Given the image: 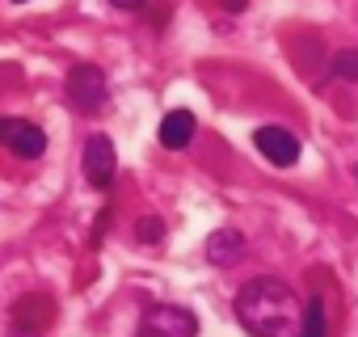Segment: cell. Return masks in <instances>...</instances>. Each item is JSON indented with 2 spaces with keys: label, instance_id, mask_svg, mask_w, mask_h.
<instances>
[{
  "label": "cell",
  "instance_id": "6",
  "mask_svg": "<svg viewBox=\"0 0 358 337\" xmlns=\"http://www.w3.org/2000/svg\"><path fill=\"white\" fill-rule=\"evenodd\" d=\"M253 143H257V152H262L270 164H278V168L299 164V139H295L287 127H257Z\"/></svg>",
  "mask_w": 358,
  "mask_h": 337
},
{
  "label": "cell",
  "instance_id": "12",
  "mask_svg": "<svg viewBox=\"0 0 358 337\" xmlns=\"http://www.w3.org/2000/svg\"><path fill=\"white\" fill-rule=\"evenodd\" d=\"M220 5H224V9H228V13H241V9H245V5H249V0H220Z\"/></svg>",
  "mask_w": 358,
  "mask_h": 337
},
{
  "label": "cell",
  "instance_id": "13",
  "mask_svg": "<svg viewBox=\"0 0 358 337\" xmlns=\"http://www.w3.org/2000/svg\"><path fill=\"white\" fill-rule=\"evenodd\" d=\"M139 232H143V236H148V241H152V236H156V232H160V224H156V220H148V224H143V228H139Z\"/></svg>",
  "mask_w": 358,
  "mask_h": 337
},
{
  "label": "cell",
  "instance_id": "8",
  "mask_svg": "<svg viewBox=\"0 0 358 337\" xmlns=\"http://www.w3.org/2000/svg\"><path fill=\"white\" fill-rule=\"evenodd\" d=\"M245 257V236L236 228H220L207 236V261L211 266H236Z\"/></svg>",
  "mask_w": 358,
  "mask_h": 337
},
{
  "label": "cell",
  "instance_id": "10",
  "mask_svg": "<svg viewBox=\"0 0 358 337\" xmlns=\"http://www.w3.org/2000/svg\"><path fill=\"white\" fill-rule=\"evenodd\" d=\"M333 76L337 80H358V51H337L333 55Z\"/></svg>",
  "mask_w": 358,
  "mask_h": 337
},
{
  "label": "cell",
  "instance_id": "4",
  "mask_svg": "<svg viewBox=\"0 0 358 337\" xmlns=\"http://www.w3.org/2000/svg\"><path fill=\"white\" fill-rule=\"evenodd\" d=\"M194 333H199L194 312H186V308H148L135 337H194Z\"/></svg>",
  "mask_w": 358,
  "mask_h": 337
},
{
  "label": "cell",
  "instance_id": "11",
  "mask_svg": "<svg viewBox=\"0 0 358 337\" xmlns=\"http://www.w3.org/2000/svg\"><path fill=\"white\" fill-rule=\"evenodd\" d=\"M110 5H114V9H143L148 0H110Z\"/></svg>",
  "mask_w": 358,
  "mask_h": 337
},
{
  "label": "cell",
  "instance_id": "14",
  "mask_svg": "<svg viewBox=\"0 0 358 337\" xmlns=\"http://www.w3.org/2000/svg\"><path fill=\"white\" fill-rule=\"evenodd\" d=\"M13 5H26V0H13Z\"/></svg>",
  "mask_w": 358,
  "mask_h": 337
},
{
  "label": "cell",
  "instance_id": "7",
  "mask_svg": "<svg viewBox=\"0 0 358 337\" xmlns=\"http://www.w3.org/2000/svg\"><path fill=\"white\" fill-rule=\"evenodd\" d=\"M160 143L169 148V152H182V148H190V139H194V114L190 110H169L164 118H160Z\"/></svg>",
  "mask_w": 358,
  "mask_h": 337
},
{
  "label": "cell",
  "instance_id": "9",
  "mask_svg": "<svg viewBox=\"0 0 358 337\" xmlns=\"http://www.w3.org/2000/svg\"><path fill=\"white\" fill-rule=\"evenodd\" d=\"M329 329H324V303H320V295H312L308 299V308H303V329H299V337H324Z\"/></svg>",
  "mask_w": 358,
  "mask_h": 337
},
{
  "label": "cell",
  "instance_id": "3",
  "mask_svg": "<svg viewBox=\"0 0 358 337\" xmlns=\"http://www.w3.org/2000/svg\"><path fill=\"white\" fill-rule=\"evenodd\" d=\"M68 101H72L80 114L101 110V101H106V72L93 68V64H76V68L68 72Z\"/></svg>",
  "mask_w": 358,
  "mask_h": 337
},
{
  "label": "cell",
  "instance_id": "1",
  "mask_svg": "<svg viewBox=\"0 0 358 337\" xmlns=\"http://www.w3.org/2000/svg\"><path fill=\"white\" fill-rule=\"evenodd\" d=\"M236 320L253 337H299L303 329V303L299 295L278 278H253L236 295Z\"/></svg>",
  "mask_w": 358,
  "mask_h": 337
},
{
  "label": "cell",
  "instance_id": "2",
  "mask_svg": "<svg viewBox=\"0 0 358 337\" xmlns=\"http://www.w3.org/2000/svg\"><path fill=\"white\" fill-rule=\"evenodd\" d=\"M0 148H9L17 160H38L47 152V131L26 118H0Z\"/></svg>",
  "mask_w": 358,
  "mask_h": 337
},
{
  "label": "cell",
  "instance_id": "5",
  "mask_svg": "<svg viewBox=\"0 0 358 337\" xmlns=\"http://www.w3.org/2000/svg\"><path fill=\"white\" fill-rule=\"evenodd\" d=\"M114 168H118V156H114V143L106 135H89L85 139V182L106 190L114 182Z\"/></svg>",
  "mask_w": 358,
  "mask_h": 337
}]
</instances>
